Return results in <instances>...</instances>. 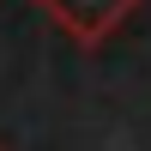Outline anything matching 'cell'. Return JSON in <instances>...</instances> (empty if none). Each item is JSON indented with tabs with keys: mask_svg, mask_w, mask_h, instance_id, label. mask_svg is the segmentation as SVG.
Masks as SVG:
<instances>
[{
	"mask_svg": "<svg viewBox=\"0 0 151 151\" xmlns=\"http://www.w3.org/2000/svg\"><path fill=\"white\" fill-rule=\"evenodd\" d=\"M36 6H42L48 24H55L60 36H73L79 48H103L145 0H36Z\"/></svg>",
	"mask_w": 151,
	"mask_h": 151,
	"instance_id": "cell-1",
	"label": "cell"
}]
</instances>
